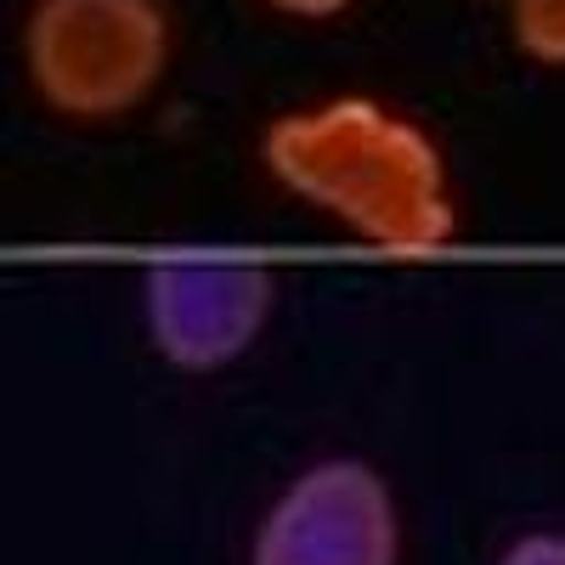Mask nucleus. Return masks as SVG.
Returning <instances> with one entry per match:
<instances>
[{"label": "nucleus", "instance_id": "nucleus-1", "mask_svg": "<svg viewBox=\"0 0 565 565\" xmlns=\"http://www.w3.org/2000/svg\"><path fill=\"white\" fill-rule=\"evenodd\" d=\"M266 164L289 193L340 215L385 255H436L452 238L436 141L367 97L277 119L266 130Z\"/></svg>", "mask_w": 565, "mask_h": 565}, {"label": "nucleus", "instance_id": "nucleus-2", "mask_svg": "<svg viewBox=\"0 0 565 565\" xmlns=\"http://www.w3.org/2000/svg\"><path fill=\"white\" fill-rule=\"evenodd\" d=\"M29 79L68 119H114L159 85L170 23L153 0H40L23 34Z\"/></svg>", "mask_w": 565, "mask_h": 565}, {"label": "nucleus", "instance_id": "nucleus-3", "mask_svg": "<svg viewBox=\"0 0 565 565\" xmlns=\"http://www.w3.org/2000/svg\"><path fill=\"white\" fill-rule=\"evenodd\" d=\"M396 503L356 458H328L271 503L249 565H396Z\"/></svg>", "mask_w": 565, "mask_h": 565}, {"label": "nucleus", "instance_id": "nucleus-4", "mask_svg": "<svg viewBox=\"0 0 565 565\" xmlns=\"http://www.w3.org/2000/svg\"><path fill=\"white\" fill-rule=\"evenodd\" d=\"M271 271L244 255H164L148 271V328L175 367H226L271 311Z\"/></svg>", "mask_w": 565, "mask_h": 565}, {"label": "nucleus", "instance_id": "nucleus-5", "mask_svg": "<svg viewBox=\"0 0 565 565\" xmlns=\"http://www.w3.org/2000/svg\"><path fill=\"white\" fill-rule=\"evenodd\" d=\"M514 40L532 63L565 68V0H514Z\"/></svg>", "mask_w": 565, "mask_h": 565}, {"label": "nucleus", "instance_id": "nucleus-6", "mask_svg": "<svg viewBox=\"0 0 565 565\" xmlns=\"http://www.w3.org/2000/svg\"><path fill=\"white\" fill-rule=\"evenodd\" d=\"M503 565H565V537H521Z\"/></svg>", "mask_w": 565, "mask_h": 565}, {"label": "nucleus", "instance_id": "nucleus-7", "mask_svg": "<svg viewBox=\"0 0 565 565\" xmlns=\"http://www.w3.org/2000/svg\"><path fill=\"white\" fill-rule=\"evenodd\" d=\"M277 12H295V18H334V12H345L351 0H271Z\"/></svg>", "mask_w": 565, "mask_h": 565}]
</instances>
